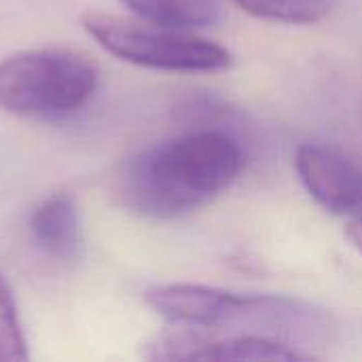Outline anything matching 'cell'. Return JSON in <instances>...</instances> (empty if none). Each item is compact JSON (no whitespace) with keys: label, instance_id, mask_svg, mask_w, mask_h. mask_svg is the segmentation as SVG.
Segmentation results:
<instances>
[{"label":"cell","instance_id":"5b68a950","mask_svg":"<svg viewBox=\"0 0 362 362\" xmlns=\"http://www.w3.org/2000/svg\"><path fill=\"white\" fill-rule=\"evenodd\" d=\"M301 185L318 206L337 216H362V168L322 144H301L295 155Z\"/></svg>","mask_w":362,"mask_h":362},{"label":"cell","instance_id":"52a82bcc","mask_svg":"<svg viewBox=\"0 0 362 362\" xmlns=\"http://www.w3.org/2000/svg\"><path fill=\"white\" fill-rule=\"evenodd\" d=\"M30 229L38 248L53 259L66 261L78 252V212L68 195H53L45 199L34 210L30 218Z\"/></svg>","mask_w":362,"mask_h":362},{"label":"cell","instance_id":"277c9868","mask_svg":"<svg viewBox=\"0 0 362 362\" xmlns=\"http://www.w3.org/2000/svg\"><path fill=\"white\" fill-rule=\"evenodd\" d=\"M146 305L178 327L227 331L250 329L259 305V295H235L202 284H161L144 293ZM248 331V333H250Z\"/></svg>","mask_w":362,"mask_h":362},{"label":"cell","instance_id":"8fae6325","mask_svg":"<svg viewBox=\"0 0 362 362\" xmlns=\"http://www.w3.org/2000/svg\"><path fill=\"white\" fill-rule=\"evenodd\" d=\"M346 238H348V242L362 255V216L352 218L346 225Z\"/></svg>","mask_w":362,"mask_h":362},{"label":"cell","instance_id":"30bf717a","mask_svg":"<svg viewBox=\"0 0 362 362\" xmlns=\"http://www.w3.org/2000/svg\"><path fill=\"white\" fill-rule=\"evenodd\" d=\"M28 348L19 325L17 305L6 280L0 274V362L25 361Z\"/></svg>","mask_w":362,"mask_h":362},{"label":"cell","instance_id":"3957f363","mask_svg":"<svg viewBox=\"0 0 362 362\" xmlns=\"http://www.w3.org/2000/svg\"><path fill=\"white\" fill-rule=\"evenodd\" d=\"M83 25L108 53L136 66L168 72H221L233 64L229 49L189 30L110 13H87Z\"/></svg>","mask_w":362,"mask_h":362},{"label":"cell","instance_id":"8992f818","mask_svg":"<svg viewBox=\"0 0 362 362\" xmlns=\"http://www.w3.org/2000/svg\"><path fill=\"white\" fill-rule=\"evenodd\" d=\"M312 358L314 354L278 337L261 333H233L221 337V331H208L195 354V361L204 362H297Z\"/></svg>","mask_w":362,"mask_h":362},{"label":"cell","instance_id":"7a4b0ae2","mask_svg":"<svg viewBox=\"0 0 362 362\" xmlns=\"http://www.w3.org/2000/svg\"><path fill=\"white\" fill-rule=\"evenodd\" d=\"M95 87V68L72 51L36 49L0 62V108L13 115L64 117L83 108Z\"/></svg>","mask_w":362,"mask_h":362},{"label":"cell","instance_id":"ba28073f","mask_svg":"<svg viewBox=\"0 0 362 362\" xmlns=\"http://www.w3.org/2000/svg\"><path fill=\"white\" fill-rule=\"evenodd\" d=\"M140 19L174 28L195 30L221 19V0H121Z\"/></svg>","mask_w":362,"mask_h":362},{"label":"cell","instance_id":"9c48e42d","mask_svg":"<svg viewBox=\"0 0 362 362\" xmlns=\"http://www.w3.org/2000/svg\"><path fill=\"white\" fill-rule=\"evenodd\" d=\"M242 11L252 17L291 23V25H310L327 17L331 0H233Z\"/></svg>","mask_w":362,"mask_h":362},{"label":"cell","instance_id":"6da1fadb","mask_svg":"<svg viewBox=\"0 0 362 362\" xmlns=\"http://www.w3.org/2000/svg\"><path fill=\"white\" fill-rule=\"evenodd\" d=\"M244 168L240 142L221 129H191L129 157L117 176V197L129 212L172 221L229 189Z\"/></svg>","mask_w":362,"mask_h":362}]
</instances>
